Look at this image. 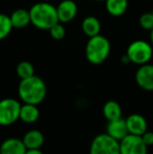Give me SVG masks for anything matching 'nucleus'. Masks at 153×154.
<instances>
[{"label":"nucleus","mask_w":153,"mask_h":154,"mask_svg":"<svg viewBox=\"0 0 153 154\" xmlns=\"http://www.w3.org/2000/svg\"><path fill=\"white\" fill-rule=\"evenodd\" d=\"M21 104L18 100L5 97L0 100V125L11 126L19 120Z\"/></svg>","instance_id":"obj_6"},{"label":"nucleus","mask_w":153,"mask_h":154,"mask_svg":"<svg viewBox=\"0 0 153 154\" xmlns=\"http://www.w3.org/2000/svg\"><path fill=\"white\" fill-rule=\"evenodd\" d=\"M106 11L113 17H120L128 8V0H105Z\"/></svg>","instance_id":"obj_17"},{"label":"nucleus","mask_w":153,"mask_h":154,"mask_svg":"<svg viewBox=\"0 0 153 154\" xmlns=\"http://www.w3.org/2000/svg\"><path fill=\"white\" fill-rule=\"evenodd\" d=\"M141 27L145 31H151L153 29V12H146L141 15L139 19Z\"/></svg>","instance_id":"obj_22"},{"label":"nucleus","mask_w":153,"mask_h":154,"mask_svg":"<svg viewBox=\"0 0 153 154\" xmlns=\"http://www.w3.org/2000/svg\"><path fill=\"white\" fill-rule=\"evenodd\" d=\"M120 154H148V146L139 135L128 133L120 140Z\"/></svg>","instance_id":"obj_7"},{"label":"nucleus","mask_w":153,"mask_h":154,"mask_svg":"<svg viewBox=\"0 0 153 154\" xmlns=\"http://www.w3.org/2000/svg\"><path fill=\"white\" fill-rule=\"evenodd\" d=\"M25 154H44L40 149H27Z\"/></svg>","instance_id":"obj_24"},{"label":"nucleus","mask_w":153,"mask_h":154,"mask_svg":"<svg viewBox=\"0 0 153 154\" xmlns=\"http://www.w3.org/2000/svg\"><path fill=\"white\" fill-rule=\"evenodd\" d=\"M39 118H40V110L38 105L26 103H23V105H21L19 120H21L23 123L34 124L39 120Z\"/></svg>","instance_id":"obj_15"},{"label":"nucleus","mask_w":153,"mask_h":154,"mask_svg":"<svg viewBox=\"0 0 153 154\" xmlns=\"http://www.w3.org/2000/svg\"><path fill=\"white\" fill-rule=\"evenodd\" d=\"M150 43H151V45L153 46V29L150 31Z\"/></svg>","instance_id":"obj_26"},{"label":"nucleus","mask_w":153,"mask_h":154,"mask_svg":"<svg viewBox=\"0 0 153 154\" xmlns=\"http://www.w3.org/2000/svg\"><path fill=\"white\" fill-rule=\"evenodd\" d=\"M110 51L111 44L109 40L100 34L88 39L85 47V57L91 64L100 65L107 60Z\"/></svg>","instance_id":"obj_3"},{"label":"nucleus","mask_w":153,"mask_h":154,"mask_svg":"<svg viewBox=\"0 0 153 154\" xmlns=\"http://www.w3.org/2000/svg\"><path fill=\"white\" fill-rule=\"evenodd\" d=\"M135 82L145 91H153V64L146 63L135 71Z\"/></svg>","instance_id":"obj_8"},{"label":"nucleus","mask_w":153,"mask_h":154,"mask_svg":"<svg viewBox=\"0 0 153 154\" xmlns=\"http://www.w3.org/2000/svg\"><path fill=\"white\" fill-rule=\"evenodd\" d=\"M16 73L20 80L26 79L35 75V67L29 61H21L18 63L16 67Z\"/></svg>","instance_id":"obj_19"},{"label":"nucleus","mask_w":153,"mask_h":154,"mask_svg":"<svg viewBox=\"0 0 153 154\" xmlns=\"http://www.w3.org/2000/svg\"><path fill=\"white\" fill-rule=\"evenodd\" d=\"M22 142L26 149H40L44 145L45 138L41 131L32 129L23 135Z\"/></svg>","instance_id":"obj_13"},{"label":"nucleus","mask_w":153,"mask_h":154,"mask_svg":"<svg viewBox=\"0 0 153 154\" xmlns=\"http://www.w3.org/2000/svg\"><path fill=\"white\" fill-rule=\"evenodd\" d=\"M141 137H142V140H143V142L145 143L148 147L153 145V132L152 131H148L147 130L145 133L142 134Z\"/></svg>","instance_id":"obj_23"},{"label":"nucleus","mask_w":153,"mask_h":154,"mask_svg":"<svg viewBox=\"0 0 153 154\" xmlns=\"http://www.w3.org/2000/svg\"><path fill=\"white\" fill-rule=\"evenodd\" d=\"M94 1H105V0H94Z\"/></svg>","instance_id":"obj_27"},{"label":"nucleus","mask_w":153,"mask_h":154,"mask_svg":"<svg viewBox=\"0 0 153 154\" xmlns=\"http://www.w3.org/2000/svg\"><path fill=\"white\" fill-rule=\"evenodd\" d=\"M121 61H122V63H124V64H128V63H130V61H129V58L127 57L126 54H125V55L122 57V59H121Z\"/></svg>","instance_id":"obj_25"},{"label":"nucleus","mask_w":153,"mask_h":154,"mask_svg":"<svg viewBox=\"0 0 153 154\" xmlns=\"http://www.w3.org/2000/svg\"><path fill=\"white\" fill-rule=\"evenodd\" d=\"M11 22L13 29H25L29 24H31V16L29 11L26 8H17L10 15Z\"/></svg>","instance_id":"obj_14"},{"label":"nucleus","mask_w":153,"mask_h":154,"mask_svg":"<svg viewBox=\"0 0 153 154\" xmlns=\"http://www.w3.org/2000/svg\"><path fill=\"white\" fill-rule=\"evenodd\" d=\"M103 116L108 122L118 120L122 118V107L118 102L110 100L103 106Z\"/></svg>","instance_id":"obj_18"},{"label":"nucleus","mask_w":153,"mask_h":154,"mask_svg":"<svg viewBox=\"0 0 153 154\" xmlns=\"http://www.w3.org/2000/svg\"><path fill=\"white\" fill-rule=\"evenodd\" d=\"M26 150L22 140L17 137H8L0 145V154H25Z\"/></svg>","instance_id":"obj_11"},{"label":"nucleus","mask_w":153,"mask_h":154,"mask_svg":"<svg viewBox=\"0 0 153 154\" xmlns=\"http://www.w3.org/2000/svg\"><path fill=\"white\" fill-rule=\"evenodd\" d=\"M89 154H120V142L107 133L98 134L90 143Z\"/></svg>","instance_id":"obj_5"},{"label":"nucleus","mask_w":153,"mask_h":154,"mask_svg":"<svg viewBox=\"0 0 153 154\" xmlns=\"http://www.w3.org/2000/svg\"><path fill=\"white\" fill-rule=\"evenodd\" d=\"M126 125L129 134L141 136L148 130V123L145 116L139 113H132L126 119Z\"/></svg>","instance_id":"obj_10"},{"label":"nucleus","mask_w":153,"mask_h":154,"mask_svg":"<svg viewBox=\"0 0 153 154\" xmlns=\"http://www.w3.org/2000/svg\"><path fill=\"white\" fill-rule=\"evenodd\" d=\"M49 35L53 39L55 40H62L66 35V29L64 27L63 23L57 22L56 24H54L50 29H48Z\"/></svg>","instance_id":"obj_21"},{"label":"nucleus","mask_w":153,"mask_h":154,"mask_svg":"<svg viewBox=\"0 0 153 154\" xmlns=\"http://www.w3.org/2000/svg\"><path fill=\"white\" fill-rule=\"evenodd\" d=\"M126 55L129 58L130 63L141 66L151 61L153 57V46L151 43L145 40L132 41L127 47Z\"/></svg>","instance_id":"obj_4"},{"label":"nucleus","mask_w":153,"mask_h":154,"mask_svg":"<svg viewBox=\"0 0 153 154\" xmlns=\"http://www.w3.org/2000/svg\"><path fill=\"white\" fill-rule=\"evenodd\" d=\"M58 21L61 23H68L77 17L78 4L74 0H62L57 6Z\"/></svg>","instance_id":"obj_9"},{"label":"nucleus","mask_w":153,"mask_h":154,"mask_svg":"<svg viewBox=\"0 0 153 154\" xmlns=\"http://www.w3.org/2000/svg\"><path fill=\"white\" fill-rule=\"evenodd\" d=\"M31 24L41 31H48L58 21L57 8L48 2H37L29 8Z\"/></svg>","instance_id":"obj_2"},{"label":"nucleus","mask_w":153,"mask_h":154,"mask_svg":"<svg viewBox=\"0 0 153 154\" xmlns=\"http://www.w3.org/2000/svg\"><path fill=\"white\" fill-rule=\"evenodd\" d=\"M13 29L10 16L6 14L0 13V41L4 40Z\"/></svg>","instance_id":"obj_20"},{"label":"nucleus","mask_w":153,"mask_h":154,"mask_svg":"<svg viewBox=\"0 0 153 154\" xmlns=\"http://www.w3.org/2000/svg\"><path fill=\"white\" fill-rule=\"evenodd\" d=\"M46 93V84L36 75L22 79L18 85V95L23 103L39 105L44 101Z\"/></svg>","instance_id":"obj_1"},{"label":"nucleus","mask_w":153,"mask_h":154,"mask_svg":"<svg viewBox=\"0 0 153 154\" xmlns=\"http://www.w3.org/2000/svg\"><path fill=\"white\" fill-rule=\"evenodd\" d=\"M82 31L84 35L88 38L100 35L101 32V22L96 16H87L82 21Z\"/></svg>","instance_id":"obj_16"},{"label":"nucleus","mask_w":153,"mask_h":154,"mask_svg":"<svg viewBox=\"0 0 153 154\" xmlns=\"http://www.w3.org/2000/svg\"><path fill=\"white\" fill-rule=\"evenodd\" d=\"M106 133L120 142L121 140H123L128 134L126 121L124 119L120 118L118 120L108 122L106 127Z\"/></svg>","instance_id":"obj_12"}]
</instances>
